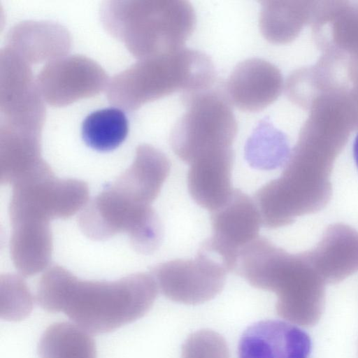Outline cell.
I'll return each mask as SVG.
<instances>
[{
    "instance_id": "ba28073f",
    "label": "cell",
    "mask_w": 358,
    "mask_h": 358,
    "mask_svg": "<svg viewBox=\"0 0 358 358\" xmlns=\"http://www.w3.org/2000/svg\"><path fill=\"white\" fill-rule=\"evenodd\" d=\"M213 236L199 251L219 261L227 271H235L241 250L258 237L262 222L257 206L240 189L211 212Z\"/></svg>"
},
{
    "instance_id": "5b68a950",
    "label": "cell",
    "mask_w": 358,
    "mask_h": 358,
    "mask_svg": "<svg viewBox=\"0 0 358 358\" xmlns=\"http://www.w3.org/2000/svg\"><path fill=\"white\" fill-rule=\"evenodd\" d=\"M182 95L186 110L171 134L174 153L191 164L204 153L231 148L238 127L226 96L211 88Z\"/></svg>"
},
{
    "instance_id": "ffe728a7",
    "label": "cell",
    "mask_w": 358,
    "mask_h": 358,
    "mask_svg": "<svg viewBox=\"0 0 358 358\" xmlns=\"http://www.w3.org/2000/svg\"><path fill=\"white\" fill-rule=\"evenodd\" d=\"M40 358H96L91 334L78 325L59 322L50 325L38 345Z\"/></svg>"
},
{
    "instance_id": "d6986e66",
    "label": "cell",
    "mask_w": 358,
    "mask_h": 358,
    "mask_svg": "<svg viewBox=\"0 0 358 358\" xmlns=\"http://www.w3.org/2000/svg\"><path fill=\"white\" fill-rule=\"evenodd\" d=\"M170 162L164 152L148 144L136 148L131 166L120 178L145 203L157 197L170 172Z\"/></svg>"
},
{
    "instance_id": "e0dca14e",
    "label": "cell",
    "mask_w": 358,
    "mask_h": 358,
    "mask_svg": "<svg viewBox=\"0 0 358 358\" xmlns=\"http://www.w3.org/2000/svg\"><path fill=\"white\" fill-rule=\"evenodd\" d=\"M41 133L1 123V184H14L45 161L41 156Z\"/></svg>"
},
{
    "instance_id": "277c9868",
    "label": "cell",
    "mask_w": 358,
    "mask_h": 358,
    "mask_svg": "<svg viewBox=\"0 0 358 358\" xmlns=\"http://www.w3.org/2000/svg\"><path fill=\"white\" fill-rule=\"evenodd\" d=\"M215 81V69L209 57L182 48L139 59L115 75L107 86V98L110 103L132 111L176 92L184 94L210 89Z\"/></svg>"
},
{
    "instance_id": "7a4b0ae2",
    "label": "cell",
    "mask_w": 358,
    "mask_h": 358,
    "mask_svg": "<svg viewBox=\"0 0 358 358\" xmlns=\"http://www.w3.org/2000/svg\"><path fill=\"white\" fill-rule=\"evenodd\" d=\"M239 273L252 286L276 294V312L287 322L312 327L320 320L326 283L306 252L291 254L259 237L243 252Z\"/></svg>"
},
{
    "instance_id": "44dd1931",
    "label": "cell",
    "mask_w": 358,
    "mask_h": 358,
    "mask_svg": "<svg viewBox=\"0 0 358 358\" xmlns=\"http://www.w3.org/2000/svg\"><path fill=\"white\" fill-rule=\"evenodd\" d=\"M129 122L124 113L117 108L99 109L83 120L81 135L85 143L99 151L117 148L128 135Z\"/></svg>"
},
{
    "instance_id": "52a82bcc",
    "label": "cell",
    "mask_w": 358,
    "mask_h": 358,
    "mask_svg": "<svg viewBox=\"0 0 358 358\" xmlns=\"http://www.w3.org/2000/svg\"><path fill=\"white\" fill-rule=\"evenodd\" d=\"M9 207L11 224H50L68 218L86 206L87 185L76 179H59L45 162L13 185Z\"/></svg>"
},
{
    "instance_id": "484cf974",
    "label": "cell",
    "mask_w": 358,
    "mask_h": 358,
    "mask_svg": "<svg viewBox=\"0 0 358 358\" xmlns=\"http://www.w3.org/2000/svg\"><path fill=\"white\" fill-rule=\"evenodd\" d=\"M353 154H354V158H355L356 164L358 168V134L357 135L355 142H354Z\"/></svg>"
},
{
    "instance_id": "3957f363",
    "label": "cell",
    "mask_w": 358,
    "mask_h": 358,
    "mask_svg": "<svg viewBox=\"0 0 358 358\" xmlns=\"http://www.w3.org/2000/svg\"><path fill=\"white\" fill-rule=\"evenodd\" d=\"M104 27L139 59L184 48L196 25L184 0L110 1L102 5Z\"/></svg>"
},
{
    "instance_id": "9c48e42d",
    "label": "cell",
    "mask_w": 358,
    "mask_h": 358,
    "mask_svg": "<svg viewBox=\"0 0 358 358\" xmlns=\"http://www.w3.org/2000/svg\"><path fill=\"white\" fill-rule=\"evenodd\" d=\"M227 272L220 262L200 251L194 259L171 260L152 269V276L166 297L191 305L216 296L224 287Z\"/></svg>"
},
{
    "instance_id": "9a60e30c",
    "label": "cell",
    "mask_w": 358,
    "mask_h": 358,
    "mask_svg": "<svg viewBox=\"0 0 358 358\" xmlns=\"http://www.w3.org/2000/svg\"><path fill=\"white\" fill-rule=\"evenodd\" d=\"M306 254L326 284L338 283L358 269V234L348 225L334 224Z\"/></svg>"
},
{
    "instance_id": "8992f818",
    "label": "cell",
    "mask_w": 358,
    "mask_h": 358,
    "mask_svg": "<svg viewBox=\"0 0 358 358\" xmlns=\"http://www.w3.org/2000/svg\"><path fill=\"white\" fill-rule=\"evenodd\" d=\"M78 223L93 240L126 232L134 248L144 254L157 250L163 237L161 221L151 206L135 203L112 184L83 208Z\"/></svg>"
},
{
    "instance_id": "4fadbf2b",
    "label": "cell",
    "mask_w": 358,
    "mask_h": 358,
    "mask_svg": "<svg viewBox=\"0 0 358 358\" xmlns=\"http://www.w3.org/2000/svg\"><path fill=\"white\" fill-rule=\"evenodd\" d=\"M282 77L278 68L260 58H250L236 65L226 83V97L243 111L264 110L278 96Z\"/></svg>"
},
{
    "instance_id": "8fae6325",
    "label": "cell",
    "mask_w": 358,
    "mask_h": 358,
    "mask_svg": "<svg viewBox=\"0 0 358 358\" xmlns=\"http://www.w3.org/2000/svg\"><path fill=\"white\" fill-rule=\"evenodd\" d=\"M36 82L43 99L61 107L99 94L107 88L109 80L105 71L93 60L70 55L48 62Z\"/></svg>"
},
{
    "instance_id": "7c38bea8",
    "label": "cell",
    "mask_w": 358,
    "mask_h": 358,
    "mask_svg": "<svg viewBox=\"0 0 358 358\" xmlns=\"http://www.w3.org/2000/svg\"><path fill=\"white\" fill-rule=\"evenodd\" d=\"M309 334L287 321L267 320L250 326L238 344V358H310Z\"/></svg>"
},
{
    "instance_id": "2e32d148",
    "label": "cell",
    "mask_w": 358,
    "mask_h": 358,
    "mask_svg": "<svg viewBox=\"0 0 358 358\" xmlns=\"http://www.w3.org/2000/svg\"><path fill=\"white\" fill-rule=\"evenodd\" d=\"M8 43L7 46L28 64L64 57L71 45L67 30L50 22L19 23L10 30Z\"/></svg>"
},
{
    "instance_id": "5bb4252c",
    "label": "cell",
    "mask_w": 358,
    "mask_h": 358,
    "mask_svg": "<svg viewBox=\"0 0 358 358\" xmlns=\"http://www.w3.org/2000/svg\"><path fill=\"white\" fill-rule=\"evenodd\" d=\"M233 162V150L227 148L204 153L190 164L188 190L198 205L213 212L229 200Z\"/></svg>"
},
{
    "instance_id": "ac0fdd59",
    "label": "cell",
    "mask_w": 358,
    "mask_h": 358,
    "mask_svg": "<svg viewBox=\"0 0 358 358\" xmlns=\"http://www.w3.org/2000/svg\"><path fill=\"white\" fill-rule=\"evenodd\" d=\"M11 227L10 255L17 271L31 276L45 269L52 250L50 224H21Z\"/></svg>"
},
{
    "instance_id": "6da1fadb",
    "label": "cell",
    "mask_w": 358,
    "mask_h": 358,
    "mask_svg": "<svg viewBox=\"0 0 358 358\" xmlns=\"http://www.w3.org/2000/svg\"><path fill=\"white\" fill-rule=\"evenodd\" d=\"M157 292L155 279L148 273H134L115 281L83 280L54 265L42 275L36 299L43 310L64 312L85 331L99 334L144 316Z\"/></svg>"
},
{
    "instance_id": "d4e9b609",
    "label": "cell",
    "mask_w": 358,
    "mask_h": 358,
    "mask_svg": "<svg viewBox=\"0 0 358 358\" xmlns=\"http://www.w3.org/2000/svg\"><path fill=\"white\" fill-rule=\"evenodd\" d=\"M182 358H229L225 339L208 329L192 334L182 348Z\"/></svg>"
},
{
    "instance_id": "7402d4cb",
    "label": "cell",
    "mask_w": 358,
    "mask_h": 358,
    "mask_svg": "<svg viewBox=\"0 0 358 358\" xmlns=\"http://www.w3.org/2000/svg\"><path fill=\"white\" fill-rule=\"evenodd\" d=\"M245 155L253 167L269 170L287 162L290 150L285 136L264 122L248 139Z\"/></svg>"
},
{
    "instance_id": "603a6c76",
    "label": "cell",
    "mask_w": 358,
    "mask_h": 358,
    "mask_svg": "<svg viewBox=\"0 0 358 358\" xmlns=\"http://www.w3.org/2000/svg\"><path fill=\"white\" fill-rule=\"evenodd\" d=\"M293 6L282 1L261 2L259 26L266 40L281 43L293 37L297 26V10Z\"/></svg>"
},
{
    "instance_id": "30bf717a",
    "label": "cell",
    "mask_w": 358,
    "mask_h": 358,
    "mask_svg": "<svg viewBox=\"0 0 358 358\" xmlns=\"http://www.w3.org/2000/svg\"><path fill=\"white\" fill-rule=\"evenodd\" d=\"M1 122L41 131L45 109L29 64L6 46L1 51Z\"/></svg>"
},
{
    "instance_id": "cb8c5ba5",
    "label": "cell",
    "mask_w": 358,
    "mask_h": 358,
    "mask_svg": "<svg viewBox=\"0 0 358 358\" xmlns=\"http://www.w3.org/2000/svg\"><path fill=\"white\" fill-rule=\"evenodd\" d=\"M34 305L33 296L25 282L19 276L1 277L0 317L17 322L27 317Z\"/></svg>"
}]
</instances>
